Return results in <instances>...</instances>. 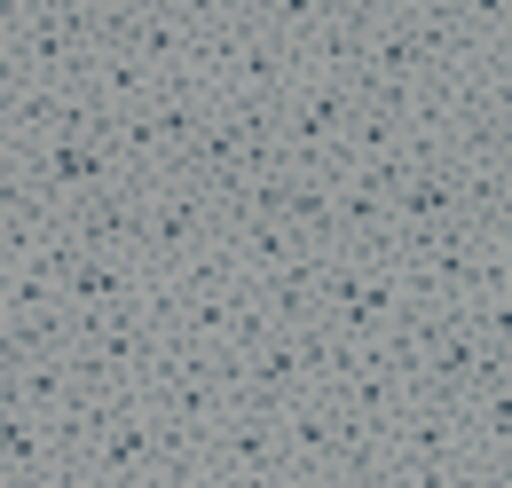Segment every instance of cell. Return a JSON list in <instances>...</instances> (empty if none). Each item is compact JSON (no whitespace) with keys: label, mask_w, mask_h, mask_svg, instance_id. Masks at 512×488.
<instances>
[{"label":"cell","mask_w":512,"mask_h":488,"mask_svg":"<svg viewBox=\"0 0 512 488\" xmlns=\"http://www.w3.org/2000/svg\"><path fill=\"white\" fill-rule=\"evenodd\" d=\"M95 56V8H16L8 16V63L24 87H79Z\"/></svg>","instance_id":"1"},{"label":"cell","mask_w":512,"mask_h":488,"mask_svg":"<svg viewBox=\"0 0 512 488\" xmlns=\"http://www.w3.org/2000/svg\"><path fill=\"white\" fill-rule=\"evenodd\" d=\"M205 237H221L205 182H190V174H158L150 197H142V268L166 276V268H182Z\"/></svg>","instance_id":"2"},{"label":"cell","mask_w":512,"mask_h":488,"mask_svg":"<svg viewBox=\"0 0 512 488\" xmlns=\"http://www.w3.org/2000/svg\"><path fill=\"white\" fill-rule=\"evenodd\" d=\"M142 182H111L95 189V197H79L64 205V237L79 252H111V260H142Z\"/></svg>","instance_id":"3"},{"label":"cell","mask_w":512,"mask_h":488,"mask_svg":"<svg viewBox=\"0 0 512 488\" xmlns=\"http://www.w3.org/2000/svg\"><path fill=\"white\" fill-rule=\"evenodd\" d=\"M150 465H158V410H150V394H134L127 410L87 441L79 473H87V481H103V488H134Z\"/></svg>","instance_id":"4"},{"label":"cell","mask_w":512,"mask_h":488,"mask_svg":"<svg viewBox=\"0 0 512 488\" xmlns=\"http://www.w3.org/2000/svg\"><path fill=\"white\" fill-rule=\"evenodd\" d=\"M197 473H229V481H276L284 473V441L268 410H229V426L205 441V465Z\"/></svg>","instance_id":"5"},{"label":"cell","mask_w":512,"mask_h":488,"mask_svg":"<svg viewBox=\"0 0 512 488\" xmlns=\"http://www.w3.org/2000/svg\"><path fill=\"white\" fill-rule=\"evenodd\" d=\"M142 292H150V268L111 252H79L64 276V307H142Z\"/></svg>","instance_id":"6"},{"label":"cell","mask_w":512,"mask_h":488,"mask_svg":"<svg viewBox=\"0 0 512 488\" xmlns=\"http://www.w3.org/2000/svg\"><path fill=\"white\" fill-rule=\"evenodd\" d=\"M323 402H331V410H347V418H371V426H386V418L410 402V378L386 363V355H371L363 370H347V378H339Z\"/></svg>","instance_id":"7"},{"label":"cell","mask_w":512,"mask_h":488,"mask_svg":"<svg viewBox=\"0 0 512 488\" xmlns=\"http://www.w3.org/2000/svg\"><path fill=\"white\" fill-rule=\"evenodd\" d=\"M386 229H457V166H426L394 189Z\"/></svg>","instance_id":"8"},{"label":"cell","mask_w":512,"mask_h":488,"mask_svg":"<svg viewBox=\"0 0 512 488\" xmlns=\"http://www.w3.org/2000/svg\"><path fill=\"white\" fill-rule=\"evenodd\" d=\"M142 111H150L158 142H166V166H174V158L197 142V126H205V111H213V95H197L190 79L174 71V79H158V87H150V103H142Z\"/></svg>","instance_id":"9"},{"label":"cell","mask_w":512,"mask_h":488,"mask_svg":"<svg viewBox=\"0 0 512 488\" xmlns=\"http://www.w3.org/2000/svg\"><path fill=\"white\" fill-rule=\"evenodd\" d=\"M64 465V449H56V433L48 418H24V410H0V473L8 481H32V473H56Z\"/></svg>","instance_id":"10"},{"label":"cell","mask_w":512,"mask_h":488,"mask_svg":"<svg viewBox=\"0 0 512 488\" xmlns=\"http://www.w3.org/2000/svg\"><path fill=\"white\" fill-rule=\"evenodd\" d=\"M229 252H237V276H245V284H268V276H284L292 260H308V244L292 237L284 221H260V229H229Z\"/></svg>","instance_id":"11"},{"label":"cell","mask_w":512,"mask_h":488,"mask_svg":"<svg viewBox=\"0 0 512 488\" xmlns=\"http://www.w3.org/2000/svg\"><path fill=\"white\" fill-rule=\"evenodd\" d=\"M158 284H174L182 300H213V292H237L245 276H237V252H229V237H205L190 260H182V268H166Z\"/></svg>","instance_id":"12"},{"label":"cell","mask_w":512,"mask_h":488,"mask_svg":"<svg viewBox=\"0 0 512 488\" xmlns=\"http://www.w3.org/2000/svg\"><path fill=\"white\" fill-rule=\"evenodd\" d=\"M48 307H64V292H56L48 276H32V268H0V323L48 315Z\"/></svg>","instance_id":"13"},{"label":"cell","mask_w":512,"mask_h":488,"mask_svg":"<svg viewBox=\"0 0 512 488\" xmlns=\"http://www.w3.org/2000/svg\"><path fill=\"white\" fill-rule=\"evenodd\" d=\"M0 488H16V481H8V473H0Z\"/></svg>","instance_id":"14"},{"label":"cell","mask_w":512,"mask_h":488,"mask_svg":"<svg viewBox=\"0 0 512 488\" xmlns=\"http://www.w3.org/2000/svg\"><path fill=\"white\" fill-rule=\"evenodd\" d=\"M0 158H8V142H0Z\"/></svg>","instance_id":"15"}]
</instances>
